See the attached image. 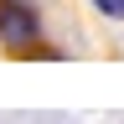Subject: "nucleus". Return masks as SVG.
Listing matches in <instances>:
<instances>
[{
    "instance_id": "nucleus-1",
    "label": "nucleus",
    "mask_w": 124,
    "mask_h": 124,
    "mask_svg": "<svg viewBox=\"0 0 124 124\" xmlns=\"http://www.w3.org/2000/svg\"><path fill=\"white\" fill-rule=\"evenodd\" d=\"M0 46L16 57L41 46V10L31 0H0Z\"/></svg>"
},
{
    "instance_id": "nucleus-2",
    "label": "nucleus",
    "mask_w": 124,
    "mask_h": 124,
    "mask_svg": "<svg viewBox=\"0 0 124 124\" xmlns=\"http://www.w3.org/2000/svg\"><path fill=\"white\" fill-rule=\"evenodd\" d=\"M88 5H93V16H103V21L124 26V0H88Z\"/></svg>"
}]
</instances>
